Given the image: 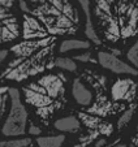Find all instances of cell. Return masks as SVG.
<instances>
[{
    "mask_svg": "<svg viewBox=\"0 0 138 147\" xmlns=\"http://www.w3.org/2000/svg\"><path fill=\"white\" fill-rule=\"evenodd\" d=\"M25 147H41V146H39V144L37 143V141H35V139H34V141L31 142V143H29L28 146H25Z\"/></svg>",
    "mask_w": 138,
    "mask_h": 147,
    "instance_id": "obj_11",
    "label": "cell"
},
{
    "mask_svg": "<svg viewBox=\"0 0 138 147\" xmlns=\"http://www.w3.org/2000/svg\"><path fill=\"white\" fill-rule=\"evenodd\" d=\"M124 144L125 147H138V113L135 116L130 129L128 130Z\"/></svg>",
    "mask_w": 138,
    "mask_h": 147,
    "instance_id": "obj_9",
    "label": "cell"
},
{
    "mask_svg": "<svg viewBox=\"0 0 138 147\" xmlns=\"http://www.w3.org/2000/svg\"><path fill=\"white\" fill-rule=\"evenodd\" d=\"M17 89L30 124L42 136L51 133L59 121L74 116V74L68 70L53 68Z\"/></svg>",
    "mask_w": 138,
    "mask_h": 147,
    "instance_id": "obj_3",
    "label": "cell"
},
{
    "mask_svg": "<svg viewBox=\"0 0 138 147\" xmlns=\"http://www.w3.org/2000/svg\"><path fill=\"white\" fill-rule=\"evenodd\" d=\"M34 141L30 137H21V138H7L0 136V147H25Z\"/></svg>",
    "mask_w": 138,
    "mask_h": 147,
    "instance_id": "obj_8",
    "label": "cell"
},
{
    "mask_svg": "<svg viewBox=\"0 0 138 147\" xmlns=\"http://www.w3.org/2000/svg\"><path fill=\"white\" fill-rule=\"evenodd\" d=\"M18 5L22 38L0 64V87H18L56 68L68 42L95 39L78 0H18Z\"/></svg>",
    "mask_w": 138,
    "mask_h": 147,
    "instance_id": "obj_1",
    "label": "cell"
},
{
    "mask_svg": "<svg viewBox=\"0 0 138 147\" xmlns=\"http://www.w3.org/2000/svg\"><path fill=\"white\" fill-rule=\"evenodd\" d=\"M22 38V16L18 0H0V51L17 45Z\"/></svg>",
    "mask_w": 138,
    "mask_h": 147,
    "instance_id": "obj_5",
    "label": "cell"
},
{
    "mask_svg": "<svg viewBox=\"0 0 138 147\" xmlns=\"http://www.w3.org/2000/svg\"><path fill=\"white\" fill-rule=\"evenodd\" d=\"M12 106V95L9 87H0V131L8 117Z\"/></svg>",
    "mask_w": 138,
    "mask_h": 147,
    "instance_id": "obj_7",
    "label": "cell"
},
{
    "mask_svg": "<svg viewBox=\"0 0 138 147\" xmlns=\"http://www.w3.org/2000/svg\"><path fill=\"white\" fill-rule=\"evenodd\" d=\"M86 13L98 45L126 57L138 42V0H87Z\"/></svg>",
    "mask_w": 138,
    "mask_h": 147,
    "instance_id": "obj_4",
    "label": "cell"
},
{
    "mask_svg": "<svg viewBox=\"0 0 138 147\" xmlns=\"http://www.w3.org/2000/svg\"><path fill=\"white\" fill-rule=\"evenodd\" d=\"M74 117L80 134L69 147H125V137L138 113V76L115 74L99 64L74 72Z\"/></svg>",
    "mask_w": 138,
    "mask_h": 147,
    "instance_id": "obj_2",
    "label": "cell"
},
{
    "mask_svg": "<svg viewBox=\"0 0 138 147\" xmlns=\"http://www.w3.org/2000/svg\"><path fill=\"white\" fill-rule=\"evenodd\" d=\"M126 59L138 69V42L135 43L134 47H133L132 50L129 51V53L126 55Z\"/></svg>",
    "mask_w": 138,
    "mask_h": 147,
    "instance_id": "obj_10",
    "label": "cell"
},
{
    "mask_svg": "<svg viewBox=\"0 0 138 147\" xmlns=\"http://www.w3.org/2000/svg\"><path fill=\"white\" fill-rule=\"evenodd\" d=\"M12 95V106L9 109L8 117L4 122L0 136L7 138H21V137H29L30 131V120L26 112L25 107L21 102L20 92L17 87H9ZM31 138V137H30Z\"/></svg>",
    "mask_w": 138,
    "mask_h": 147,
    "instance_id": "obj_6",
    "label": "cell"
}]
</instances>
